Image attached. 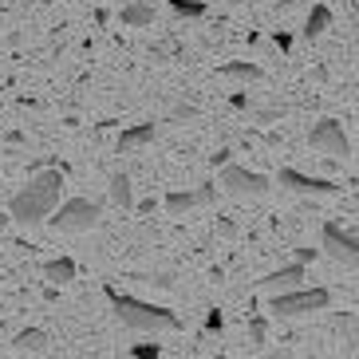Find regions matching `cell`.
<instances>
[{"label":"cell","instance_id":"30bf717a","mask_svg":"<svg viewBox=\"0 0 359 359\" xmlns=\"http://www.w3.org/2000/svg\"><path fill=\"white\" fill-rule=\"evenodd\" d=\"M43 280H48L52 288L72 285V280H75V261H72V257H55V261H48V264H43Z\"/></svg>","mask_w":359,"mask_h":359},{"label":"cell","instance_id":"6da1fadb","mask_svg":"<svg viewBox=\"0 0 359 359\" xmlns=\"http://www.w3.org/2000/svg\"><path fill=\"white\" fill-rule=\"evenodd\" d=\"M60 194H64V166L60 170H40L20 194H12L8 210L20 225H40L43 217L60 205Z\"/></svg>","mask_w":359,"mask_h":359},{"label":"cell","instance_id":"8992f818","mask_svg":"<svg viewBox=\"0 0 359 359\" xmlns=\"http://www.w3.org/2000/svg\"><path fill=\"white\" fill-rule=\"evenodd\" d=\"M308 142H312V150H320L327 158H348L351 154V142L336 118H320L316 127H312V135H308Z\"/></svg>","mask_w":359,"mask_h":359},{"label":"cell","instance_id":"2e32d148","mask_svg":"<svg viewBox=\"0 0 359 359\" xmlns=\"http://www.w3.org/2000/svg\"><path fill=\"white\" fill-rule=\"evenodd\" d=\"M198 205V190H174L166 194V213L170 217H182V213H190Z\"/></svg>","mask_w":359,"mask_h":359},{"label":"cell","instance_id":"8fae6325","mask_svg":"<svg viewBox=\"0 0 359 359\" xmlns=\"http://www.w3.org/2000/svg\"><path fill=\"white\" fill-rule=\"evenodd\" d=\"M154 135H158V127H154V123H138V127H127L123 135H118V150H138V147H147V142H154Z\"/></svg>","mask_w":359,"mask_h":359},{"label":"cell","instance_id":"52a82bcc","mask_svg":"<svg viewBox=\"0 0 359 359\" xmlns=\"http://www.w3.org/2000/svg\"><path fill=\"white\" fill-rule=\"evenodd\" d=\"M320 245H324V253L332 257V261L348 264V269H355L359 261V241L355 233H344L339 225H324V233H320Z\"/></svg>","mask_w":359,"mask_h":359},{"label":"cell","instance_id":"7c38bea8","mask_svg":"<svg viewBox=\"0 0 359 359\" xmlns=\"http://www.w3.org/2000/svg\"><path fill=\"white\" fill-rule=\"evenodd\" d=\"M327 28H332V8H327V4H316V8L308 12V20H304V28H300V36H304V40H320Z\"/></svg>","mask_w":359,"mask_h":359},{"label":"cell","instance_id":"9c48e42d","mask_svg":"<svg viewBox=\"0 0 359 359\" xmlns=\"http://www.w3.org/2000/svg\"><path fill=\"white\" fill-rule=\"evenodd\" d=\"M300 280H304V264L296 261V264H285V269H276V273H269V276L261 280V285L269 288V292H285V288H296Z\"/></svg>","mask_w":359,"mask_h":359},{"label":"cell","instance_id":"7402d4cb","mask_svg":"<svg viewBox=\"0 0 359 359\" xmlns=\"http://www.w3.org/2000/svg\"><path fill=\"white\" fill-rule=\"evenodd\" d=\"M273 43L280 48V52H288V48H292V36H288V32H276V36H273Z\"/></svg>","mask_w":359,"mask_h":359},{"label":"cell","instance_id":"cb8c5ba5","mask_svg":"<svg viewBox=\"0 0 359 359\" xmlns=\"http://www.w3.org/2000/svg\"><path fill=\"white\" fill-rule=\"evenodd\" d=\"M205 327H210V332H222V312H210V316H205Z\"/></svg>","mask_w":359,"mask_h":359},{"label":"cell","instance_id":"4fadbf2b","mask_svg":"<svg viewBox=\"0 0 359 359\" xmlns=\"http://www.w3.org/2000/svg\"><path fill=\"white\" fill-rule=\"evenodd\" d=\"M118 20L127 24V28H150V24H154V8L142 4V0H130V4H123Z\"/></svg>","mask_w":359,"mask_h":359},{"label":"cell","instance_id":"44dd1931","mask_svg":"<svg viewBox=\"0 0 359 359\" xmlns=\"http://www.w3.org/2000/svg\"><path fill=\"white\" fill-rule=\"evenodd\" d=\"M213 194H217V190H213L210 182H205V186H198V205H210V201H213Z\"/></svg>","mask_w":359,"mask_h":359},{"label":"cell","instance_id":"ac0fdd59","mask_svg":"<svg viewBox=\"0 0 359 359\" xmlns=\"http://www.w3.org/2000/svg\"><path fill=\"white\" fill-rule=\"evenodd\" d=\"M264 339H269V324H264V316H253V320H249V348L261 351Z\"/></svg>","mask_w":359,"mask_h":359},{"label":"cell","instance_id":"d4e9b609","mask_svg":"<svg viewBox=\"0 0 359 359\" xmlns=\"http://www.w3.org/2000/svg\"><path fill=\"white\" fill-rule=\"evenodd\" d=\"M296 261H300V264L316 261V249H296Z\"/></svg>","mask_w":359,"mask_h":359},{"label":"cell","instance_id":"d6986e66","mask_svg":"<svg viewBox=\"0 0 359 359\" xmlns=\"http://www.w3.org/2000/svg\"><path fill=\"white\" fill-rule=\"evenodd\" d=\"M170 8H174V16L194 20V16H201V12H205V4H201V0H170Z\"/></svg>","mask_w":359,"mask_h":359},{"label":"cell","instance_id":"9a60e30c","mask_svg":"<svg viewBox=\"0 0 359 359\" xmlns=\"http://www.w3.org/2000/svg\"><path fill=\"white\" fill-rule=\"evenodd\" d=\"M222 75L225 79H237V83H257V79H261V67L257 64H245V60H233V64H225L222 67Z\"/></svg>","mask_w":359,"mask_h":359},{"label":"cell","instance_id":"e0dca14e","mask_svg":"<svg viewBox=\"0 0 359 359\" xmlns=\"http://www.w3.org/2000/svg\"><path fill=\"white\" fill-rule=\"evenodd\" d=\"M12 348L16 351H48V332H40V327H28V332H20V336L12 339Z\"/></svg>","mask_w":359,"mask_h":359},{"label":"cell","instance_id":"4316f807","mask_svg":"<svg viewBox=\"0 0 359 359\" xmlns=\"http://www.w3.org/2000/svg\"><path fill=\"white\" fill-rule=\"evenodd\" d=\"M0 20H4V16H0Z\"/></svg>","mask_w":359,"mask_h":359},{"label":"cell","instance_id":"5bb4252c","mask_svg":"<svg viewBox=\"0 0 359 359\" xmlns=\"http://www.w3.org/2000/svg\"><path fill=\"white\" fill-rule=\"evenodd\" d=\"M111 201H115L118 210H130L135 205V190H130V174H111Z\"/></svg>","mask_w":359,"mask_h":359},{"label":"cell","instance_id":"7a4b0ae2","mask_svg":"<svg viewBox=\"0 0 359 359\" xmlns=\"http://www.w3.org/2000/svg\"><path fill=\"white\" fill-rule=\"evenodd\" d=\"M107 300H111V308H115V316L127 327H135V332H178L182 327L178 316H174L170 308L147 304V300L118 292V288H111V285H107Z\"/></svg>","mask_w":359,"mask_h":359},{"label":"cell","instance_id":"3957f363","mask_svg":"<svg viewBox=\"0 0 359 359\" xmlns=\"http://www.w3.org/2000/svg\"><path fill=\"white\" fill-rule=\"evenodd\" d=\"M99 217H103V210H99L95 201H87V198H72V201H60L43 222L52 225V229L60 233H87V229H95Z\"/></svg>","mask_w":359,"mask_h":359},{"label":"cell","instance_id":"484cf974","mask_svg":"<svg viewBox=\"0 0 359 359\" xmlns=\"http://www.w3.org/2000/svg\"><path fill=\"white\" fill-rule=\"evenodd\" d=\"M174 115H178V118H194V115H198V111H194V107L186 103V107H178V111H174Z\"/></svg>","mask_w":359,"mask_h":359},{"label":"cell","instance_id":"ffe728a7","mask_svg":"<svg viewBox=\"0 0 359 359\" xmlns=\"http://www.w3.org/2000/svg\"><path fill=\"white\" fill-rule=\"evenodd\" d=\"M130 355H135V359H154V355H158V344H138Z\"/></svg>","mask_w":359,"mask_h":359},{"label":"cell","instance_id":"ba28073f","mask_svg":"<svg viewBox=\"0 0 359 359\" xmlns=\"http://www.w3.org/2000/svg\"><path fill=\"white\" fill-rule=\"evenodd\" d=\"M276 182H280L285 190H292V194H339L336 182L312 178V174H300V170H292V166L280 170V174H276Z\"/></svg>","mask_w":359,"mask_h":359},{"label":"cell","instance_id":"5b68a950","mask_svg":"<svg viewBox=\"0 0 359 359\" xmlns=\"http://www.w3.org/2000/svg\"><path fill=\"white\" fill-rule=\"evenodd\" d=\"M222 186L225 194L233 198H264V194L273 190V182L257 174V170H245V166H233V162H222Z\"/></svg>","mask_w":359,"mask_h":359},{"label":"cell","instance_id":"603a6c76","mask_svg":"<svg viewBox=\"0 0 359 359\" xmlns=\"http://www.w3.org/2000/svg\"><path fill=\"white\" fill-rule=\"evenodd\" d=\"M217 233H222V237H237V225L225 222V217H222V222H217Z\"/></svg>","mask_w":359,"mask_h":359},{"label":"cell","instance_id":"277c9868","mask_svg":"<svg viewBox=\"0 0 359 359\" xmlns=\"http://www.w3.org/2000/svg\"><path fill=\"white\" fill-rule=\"evenodd\" d=\"M327 300H332V292L327 288H285V292H273V300H269V308H273L276 316H312V312H324Z\"/></svg>","mask_w":359,"mask_h":359}]
</instances>
